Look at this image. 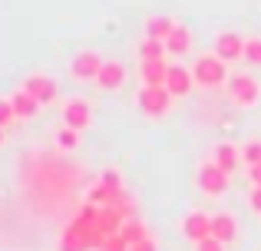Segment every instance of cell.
<instances>
[{
  "instance_id": "13",
  "label": "cell",
  "mask_w": 261,
  "mask_h": 251,
  "mask_svg": "<svg viewBox=\"0 0 261 251\" xmlns=\"http://www.w3.org/2000/svg\"><path fill=\"white\" fill-rule=\"evenodd\" d=\"M212 238L222 241V245H231V241L238 238V221H235V215H228V212L212 215Z\"/></svg>"
},
{
  "instance_id": "30",
  "label": "cell",
  "mask_w": 261,
  "mask_h": 251,
  "mask_svg": "<svg viewBox=\"0 0 261 251\" xmlns=\"http://www.w3.org/2000/svg\"><path fill=\"white\" fill-rule=\"evenodd\" d=\"M4 142H7V129H0V146H4Z\"/></svg>"
},
{
  "instance_id": "10",
  "label": "cell",
  "mask_w": 261,
  "mask_h": 251,
  "mask_svg": "<svg viewBox=\"0 0 261 251\" xmlns=\"http://www.w3.org/2000/svg\"><path fill=\"white\" fill-rule=\"evenodd\" d=\"M182 235H185V241H192V245L212 238V215H205V212H189V215L182 218Z\"/></svg>"
},
{
  "instance_id": "12",
  "label": "cell",
  "mask_w": 261,
  "mask_h": 251,
  "mask_svg": "<svg viewBox=\"0 0 261 251\" xmlns=\"http://www.w3.org/2000/svg\"><path fill=\"white\" fill-rule=\"evenodd\" d=\"M212 162H215L222 172H235L238 165H242V149L235 146V142H215V149H212Z\"/></svg>"
},
{
  "instance_id": "3",
  "label": "cell",
  "mask_w": 261,
  "mask_h": 251,
  "mask_svg": "<svg viewBox=\"0 0 261 251\" xmlns=\"http://www.w3.org/2000/svg\"><path fill=\"white\" fill-rule=\"evenodd\" d=\"M195 182H198V188H202L208 199H222V195L228 192V185H231V175L222 172V169L208 159V162H202V165H198Z\"/></svg>"
},
{
  "instance_id": "27",
  "label": "cell",
  "mask_w": 261,
  "mask_h": 251,
  "mask_svg": "<svg viewBox=\"0 0 261 251\" xmlns=\"http://www.w3.org/2000/svg\"><path fill=\"white\" fill-rule=\"evenodd\" d=\"M248 205H251V212L261 218V188H251V195H248Z\"/></svg>"
},
{
  "instance_id": "21",
  "label": "cell",
  "mask_w": 261,
  "mask_h": 251,
  "mask_svg": "<svg viewBox=\"0 0 261 251\" xmlns=\"http://www.w3.org/2000/svg\"><path fill=\"white\" fill-rule=\"evenodd\" d=\"M245 63L261 66V37H248V40H245Z\"/></svg>"
},
{
  "instance_id": "4",
  "label": "cell",
  "mask_w": 261,
  "mask_h": 251,
  "mask_svg": "<svg viewBox=\"0 0 261 251\" xmlns=\"http://www.w3.org/2000/svg\"><path fill=\"white\" fill-rule=\"evenodd\" d=\"M136 103H139V109L146 113L149 119H159L172 109V93H169L166 86H142Z\"/></svg>"
},
{
  "instance_id": "1",
  "label": "cell",
  "mask_w": 261,
  "mask_h": 251,
  "mask_svg": "<svg viewBox=\"0 0 261 251\" xmlns=\"http://www.w3.org/2000/svg\"><path fill=\"white\" fill-rule=\"evenodd\" d=\"M192 76H195V86H202V90H218V86H228L231 73L225 60H218L215 53H205L192 63Z\"/></svg>"
},
{
  "instance_id": "16",
  "label": "cell",
  "mask_w": 261,
  "mask_h": 251,
  "mask_svg": "<svg viewBox=\"0 0 261 251\" xmlns=\"http://www.w3.org/2000/svg\"><path fill=\"white\" fill-rule=\"evenodd\" d=\"M175 26H178V20H172V17H149L146 20V37L149 40H162V43H166V40L172 37Z\"/></svg>"
},
{
  "instance_id": "7",
  "label": "cell",
  "mask_w": 261,
  "mask_h": 251,
  "mask_svg": "<svg viewBox=\"0 0 261 251\" xmlns=\"http://www.w3.org/2000/svg\"><path fill=\"white\" fill-rule=\"evenodd\" d=\"M215 57L225 60V63H235V60H245V37L235 30H225L215 37Z\"/></svg>"
},
{
  "instance_id": "20",
  "label": "cell",
  "mask_w": 261,
  "mask_h": 251,
  "mask_svg": "<svg viewBox=\"0 0 261 251\" xmlns=\"http://www.w3.org/2000/svg\"><path fill=\"white\" fill-rule=\"evenodd\" d=\"M242 165H248V169L261 165V139H248L242 146Z\"/></svg>"
},
{
  "instance_id": "28",
  "label": "cell",
  "mask_w": 261,
  "mask_h": 251,
  "mask_svg": "<svg viewBox=\"0 0 261 251\" xmlns=\"http://www.w3.org/2000/svg\"><path fill=\"white\" fill-rule=\"evenodd\" d=\"M248 182L255 188H261V165H255V169H248Z\"/></svg>"
},
{
  "instance_id": "2",
  "label": "cell",
  "mask_w": 261,
  "mask_h": 251,
  "mask_svg": "<svg viewBox=\"0 0 261 251\" xmlns=\"http://www.w3.org/2000/svg\"><path fill=\"white\" fill-rule=\"evenodd\" d=\"M225 90H228V99L235 106H242V109H251V106H258V99H261V83L251 76V73H235Z\"/></svg>"
},
{
  "instance_id": "8",
  "label": "cell",
  "mask_w": 261,
  "mask_h": 251,
  "mask_svg": "<svg viewBox=\"0 0 261 251\" xmlns=\"http://www.w3.org/2000/svg\"><path fill=\"white\" fill-rule=\"evenodd\" d=\"M23 90L30 93L33 99H37L40 106H50V103H57V83H53L50 76H43V73H30V76L23 79Z\"/></svg>"
},
{
  "instance_id": "17",
  "label": "cell",
  "mask_w": 261,
  "mask_h": 251,
  "mask_svg": "<svg viewBox=\"0 0 261 251\" xmlns=\"http://www.w3.org/2000/svg\"><path fill=\"white\" fill-rule=\"evenodd\" d=\"M166 50L172 53V57H182V53L192 50V30H189L185 23H178L175 30H172V37L166 40Z\"/></svg>"
},
{
  "instance_id": "15",
  "label": "cell",
  "mask_w": 261,
  "mask_h": 251,
  "mask_svg": "<svg viewBox=\"0 0 261 251\" xmlns=\"http://www.w3.org/2000/svg\"><path fill=\"white\" fill-rule=\"evenodd\" d=\"M10 103H13V113H17V119H33V116H37L40 109H43V106H40L37 99H33L30 93L23 90V86H20V90H17V93L10 96Z\"/></svg>"
},
{
  "instance_id": "29",
  "label": "cell",
  "mask_w": 261,
  "mask_h": 251,
  "mask_svg": "<svg viewBox=\"0 0 261 251\" xmlns=\"http://www.w3.org/2000/svg\"><path fill=\"white\" fill-rule=\"evenodd\" d=\"M129 251H159V248H155V241H152V238H146V241H139V245H133Z\"/></svg>"
},
{
  "instance_id": "19",
  "label": "cell",
  "mask_w": 261,
  "mask_h": 251,
  "mask_svg": "<svg viewBox=\"0 0 261 251\" xmlns=\"http://www.w3.org/2000/svg\"><path fill=\"white\" fill-rule=\"evenodd\" d=\"M166 43H162V40H142L139 43V57H142V63H146V60H166Z\"/></svg>"
},
{
  "instance_id": "14",
  "label": "cell",
  "mask_w": 261,
  "mask_h": 251,
  "mask_svg": "<svg viewBox=\"0 0 261 251\" xmlns=\"http://www.w3.org/2000/svg\"><path fill=\"white\" fill-rule=\"evenodd\" d=\"M139 76H142V86H166L169 63L166 60H146V63L139 66Z\"/></svg>"
},
{
  "instance_id": "25",
  "label": "cell",
  "mask_w": 261,
  "mask_h": 251,
  "mask_svg": "<svg viewBox=\"0 0 261 251\" xmlns=\"http://www.w3.org/2000/svg\"><path fill=\"white\" fill-rule=\"evenodd\" d=\"M99 251H129V245H126V238H122V235H109V238L102 241Z\"/></svg>"
},
{
  "instance_id": "24",
  "label": "cell",
  "mask_w": 261,
  "mask_h": 251,
  "mask_svg": "<svg viewBox=\"0 0 261 251\" xmlns=\"http://www.w3.org/2000/svg\"><path fill=\"white\" fill-rule=\"evenodd\" d=\"M99 182L106 188H113V192H122V175L116 172V169H106V172H99Z\"/></svg>"
},
{
  "instance_id": "6",
  "label": "cell",
  "mask_w": 261,
  "mask_h": 251,
  "mask_svg": "<svg viewBox=\"0 0 261 251\" xmlns=\"http://www.w3.org/2000/svg\"><path fill=\"white\" fill-rule=\"evenodd\" d=\"M63 126L76 129V132H86L93 126V103L83 96H73L63 103Z\"/></svg>"
},
{
  "instance_id": "11",
  "label": "cell",
  "mask_w": 261,
  "mask_h": 251,
  "mask_svg": "<svg viewBox=\"0 0 261 251\" xmlns=\"http://www.w3.org/2000/svg\"><path fill=\"white\" fill-rule=\"evenodd\" d=\"M166 90L172 93V99H182L195 90V76H192L189 66H178V63H169V76H166Z\"/></svg>"
},
{
  "instance_id": "9",
  "label": "cell",
  "mask_w": 261,
  "mask_h": 251,
  "mask_svg": "<svg viewBox=\"0 0 261 251\" xmlns=\"http://www.w3.org/2000/svg\"><path fill=\"white\" fill-rule=\"evenodd\" d=\"M126 79H129L126 63H122V60H106V63H102V70H99L96 86H99L102 93H116V90H122V86H126Z\"/></svg>"
},
{
  "instance_id": "5",
  "label": "cell",
  "mask_w": 261,
  "mask_h": 251,
  "mask_svg": "<svg viewBox=\"0 0 261 251\" xmlns=\"http://www.w3.org/2000/svg\"><path fill=\"white\" fill-rule=\"evenodd\" d=\"M102 63H106V60H102L96 50H80L76 57L70 60V76L76 79V83H96Z\"/></svg>"
},
{
  "instance_id": "18",
  "label": "cell",
  "mask_w": 261,
  "mask_h": 251,
  "mask_svg": "<svg viewBox=\"0 0 261 251\" xmlns=\"http://www.w3.org/2000/svg\"><path fill=\"white\" fill-rule=\"evenodd\" d=\"M119 235L126 238V245L133 248V245H139V241H146V238H149V228H146V221H139V218H129V221H122Z\"/></svg>"
},
{
  "instance_id": "23",
  "label": "cell",
  "mask_w": 261,
  "mask_h": 251,
  "mask_svg": "<svg viewBox=\"0 0 261 251\" xmlns=\"http://www.w3.org/2000/svg\"><path fill=\"white\" fill-rule=\"evenodd\" d=\"M13 119H17V113H13L10 96H0V129H10Z\"/></svg>"
},
{
  "instance_id": "26",
  "label": "cell",
  "mask_w": 261,
  "mask_h": 251,
  "mask_svg": "<svg viewBox=\"0 0 261 251\" xmlns=\"http://www.w3.org/2000/svg\"><path fill=\"white\" fill-rule=\"evenodd\" d=\"M195 251H225V245H222V241H215V238H205V241H198V245H195Z\"/></svg>"
},
{
  "instance_id": "22",
  "label": "cell",
  "mask_w": 261,
  "mask_h": 251,
  "mask_svg": "<svg viewBox=\"0 0 261 251\" xmlns=\"http://www.w3.org/2000/svg\"><path fill=\"white\" fill-rule=\"evenodd\" d=\"M80 135H83V132H76V129H70V126H63V129L57 132V146H60V149H76Z\"/></svg>"
}]
</instances>
